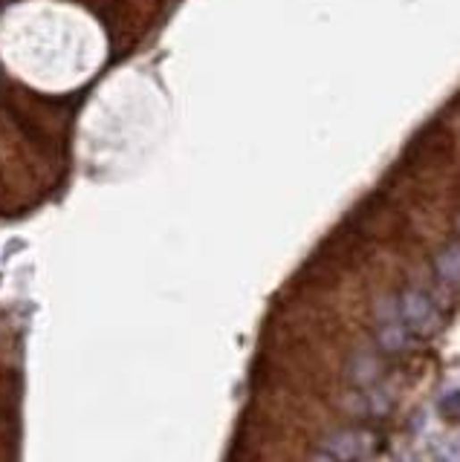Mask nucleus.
<instances>
[{
	"mask_svg": "<svg viewBox=\"0 0 460 462\" xmlns=\"http://www.w3.org/2000/svg\"><path fill=\"white\" fill-rule=\"evenodd\" d=\"M397 303L414 342H426V338H434L440 333L443 326L440 309L434 307V301L422 289H414V286L406 289L403 295H397Z\"/></svg>",
	"mask_w": 460,
	"mask_h": 462,
	"instance_id": "f257e3e1",
	"label": "nucleus"
},
{
	"mask_svg": "<svg viewBox=\"0 0 460 462\" xmlns=\"http://www.w3.org/2000/svg\"><path fill=\"white\" fill-rule=\"evenodd\" d=\"M373 324H377V342L385 352H406L417 344L408 333L403 315H399L397 295H389L377 303V309H373Z\"/></svg>",
	"mask_w": 460,
	"mask_h": 462,
	"instance_id": "f03ea898",
	"label": "nucleus"
},
{
	"mask_svg": "<svg viewBox=\"0 0 460 462\" xmlns=\"http://www.w3.org/2000/svg\"><path fill=\"white\" fill-rule=\"evenodd\" d=\"M373 442L377 440H373L371 431H339L324 442V451L336 462H368Z\"/></svg>",
	"mask_w": 460,
	"mask_h": 462,
	"instance_id": "7ed1b4c3",
	"label": "nucleus"
},
{
	"mask_svg": "<svg viewBox=\"0 0 460 462\" xmlns=\"http://www.w3.org/2000/svg\"><path fill=\"white\" fill-rule=\"evenodd\" d=\"M434 269H438V277H440L443 284L457 286V277H460V252H457V243L455 240L438 254V260H434Z\"/></svg>",
	"mask_w": 460,
	"mask_h": 462,
	"instance_id": "20e7f679",
	"label": "nucleus"
},
{
	"mask_svg": "<svg viewBox=\"0 0 460 462\" xmlns=\"http://www.w3.org/2000/svg\"><path fill=\"white\" fill-rule=\"evenodd\" d=\"M457 405H460V399H457V391H449L443 399H440V413L446 419H457Z\"/></svg>",
	"mask_w": 460,
	"mask_h": 462,
	"instance_id": "39448f33",
	"label": "nucleus"
},
{
	"mask_svg": "<svg viewBox=\"0 0 460 462\" xmlns=\"http://www.w3.org/2000/svg\"><path fill=\"white\" fill-rule=\"evenodd\" d=\"M310 462H336V459H333L328 451H319V454H313V457H310Z\"/></svg>",
	"mask_w": 460,
	"mask_h": 462,
	"instance_id": "423d86ee",
	"label": "nucleus"
}]
</instances>
